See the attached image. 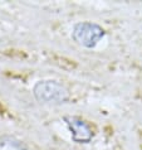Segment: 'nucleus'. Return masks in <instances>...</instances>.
Wrapping results in <instances>:
<instances>
[{"label": "nucleus", "instance_id": "obj_1", "mask_svg": "<svg viewBox=\"0 0 142 150\" xmlns=\"http://www.w3.org/2000/svg\"><path fill=\"white\" fill-rule=\"evenodd\" d=\"M33 95L37 101L45 105H59L69 100V92L64 85L54 80H43L35 83Z\"/></svg>", "mask_w": 142, "mask_h": 150}, {"label": "nucleus", "instance_id": "obj_2", "mask_svg": "<svg viewBox=\"0 0 142 150\" xmlns=\"http://www.w3.org/2000/svg\"><path fill=\"white\" fill-rule=\"evenodd\" d=\"M104 37V29L96 23L81 22L73 27L72 38L79 45L86 48H94Z\"/></svg>", "mask_w": 142, "mask_h": 150}, {"label": "nucleus", "instance_id": "obj_3", "mask_svg": "<svg viewBox=\"0 0 142 150\" xmlns=\"http://www.w3.org/2000/svg\"><path fill=\"white\" fill-rule=\"evenodd\" d=\"M64 122L67 124L72 140L78 144H87L93 137V130L91 125L78 116H64Z\"/></svg>", "mask_w": 142, "mask_h": 150}, {"label": "nucleus", "instance_id": "obj_4", "mask_svg": "<svg viewBox=\"0 0 142 150\" xmlns=\"http://www.w3.org/2000/svg\"><path fill=\"white\" fill-rule=\"evenodd\" d=\"M1 112H3V107H1V105H0V115H1Z\"/></svg>", "mask_w": 142, "mask_h": 150}]
</instances>
